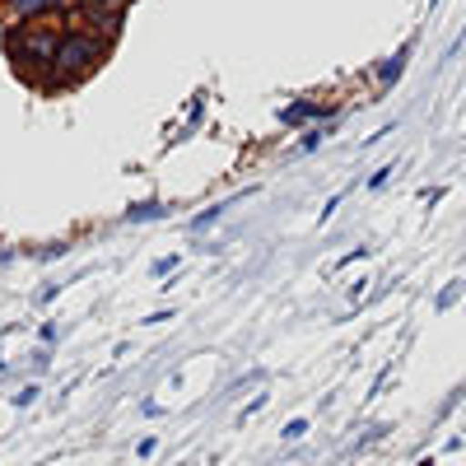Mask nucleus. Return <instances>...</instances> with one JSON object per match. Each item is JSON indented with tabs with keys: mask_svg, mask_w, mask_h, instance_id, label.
I'll return each instance as SVG.
<instances>
[{
	"mask_svg": "<svg viewBox=\"0 0 466 466\" xmlns=\"http://www.w3.org/2000/svg\"><path fill=\"white\" fill-rule=\"evenodd\" d=\"M173 266H177V257H164V261H154V276H168Z\"/></svg>",
	"mask_w": 466,
	"mask_h": 466,
	"instance_id": "nucleus-10",
	"label": "nucleus"
},
{
	"mask_svg": "<svg viewBox=\"0 0 466 466\" xmlns=\"http://www.w3.org/2000/svg\"><path fill=\"white\" fill-rule=\"evenodd\" d=\"M392 168H397V164H387V168H378V173H373V177H369V187H382V182H387V177H392Z\"/></svg>",
	"mask_w": 466,
	"mask_h": 466,
	"instance_id": "nucleus-9",
	"label": "nucleus"
},
{
	"mask_svg": "<svg viewBox=\"0 0 466 466\" xmlns=\"http://www.w3.org/2000/svg\"><path fill=\"white\" fill-rule=\"evenodd\" d=\"M159 215H168V206H154V201H149V206L127 210V219H131V224H140V219H159Z\"/></svg>",
	"mask_w": 466,
	"mask_h": 466,
	"instance_id": "nucleus-6",
	"label": "nucleus"
},
{
	"mask_svg": "<svg viewBox=\"0 0 466 466\" xmlns=\"http://www.w3.org/2000/svg\"><path fill=\"white\" fill-rule=\"evenodd\" d=\"M308 434V420H289L285 424V439H303Z\"/></svg>",
	"mask_w": 466,
	"mask_h": 466,
	"instance_id": "nucleus-7",
	"label": "nucleus"
},
{
	"mask_svg": "<svg viewBox=\"0 0 466 466\" xmlns=\"http://www.w3.org/2000/svg\"><path fill=\"white\" fill-rule=\"evenodd\" d=\"M457 294H461V285H457V280H452V285H448V289H443V294H439V308H448V303H457Z\"/></svg>",
	"mask_w": 466,
	"mask_h": 466,
	"instance_id": "nucleus-8",
	"label": "nucleus"
},
{
	"mask_svg": "<svg viewBox=\"0 0 466 466\" xmlns=\"http://www.w3.org/2000/svg\"><path fill=\"white\" fill-rule=\"evenodd\" d=\"M89 5H122V0H89Z\"/></svg>",
	"mask_w": 466,
	"mask_h": 466,
	"instance_id": "nucleus-11",
	"label": "nucleus"
},
{
	"mask_svg": "<svg viewBox=\"0 0 466 466\" xmlns=\"http://www.w3.org/2000/svg\"><path fill=\"white\" fill-rule=\"evenodd\" d=\"M318 112H322L318 103H294V107H285V112H280V122H285V127H303L308 116H318Z\"/></svg>",
	"mask_w": 466,
	"mask_h": 466,
	"instance_id": "nucleus-4",
	"label": "nucleus"
},
{
	"mask_svg": "<svg viewBox=\"0 0 466 466\" xmlns=\"http://www.w3.org/2000/svg\"><path fill=\"white\" fill-rule=\"evenodd\" d=\"M406 56H410V47H401V52H397L392 61H387V66L378 70V80H382V85H392V80H397V75L406 70Z\"/></svg>",
	"mask_w": 466,
	"mask_h": 466,
	"instance_id": "nucleus-5",
	"label": "nucleus"
},
{
	"mask_svg": "<svg viewBox=\"0 0 466 466\" xmlns=\"http://www.w3.org/2000/svg\"><path fill=\"white\" fill-rule=\"evenodd\" d=\"M103 56H107V43L98 33H66L56 47V70H61V80H85Z\"/></svg>",
	"mask_w": 466,
	"mask_h": 466,
	"instance_id": "nucleus-1",
	"label": "nucleus"
},
{
	"mask_svg": "<svg viewBox=\"0 0 466 466\" xmlns=\"http://www.w3.org/2000/svg\"><path fill=\"white\" fill-rule=\"evenodd\" d=\"M47 5H56V0H10L5 15H10V19H33L37 10H47Z\"/></svg>",
	"mask_w": 466,
	"mask_h": 466,
	"instance_id": "nucleus-3",
	"label": "nucleus"
},
{
	"mask_svg": "<svg viewBox=\"0 0 466 466\" xmlns=\"http://www.w3.org/2000/svg\"><path fill=\"white\" fill-rule=\"evenodd\" d=\"M56 47H61V37H52V33H28V37L10 33V52L15 56L33 52V61H56Z\"/></svg>",
	"mask_w": 466,
	"mask_h": 466,
	"instance_id": "nucleus-2",
	"label": "nucleus"
}]
</instances>
